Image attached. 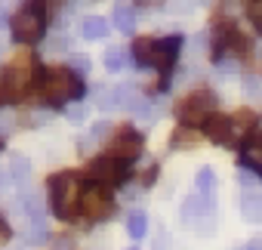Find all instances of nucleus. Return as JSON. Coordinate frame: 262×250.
I'll use <instances>...</instances> for the list:
<instances>
[{"instance_id":"24","label":"nucleus","mask_w":262,"mask_h":250,"mask_svg":"<svg viewBox=\"0 0 262 250\" xmlns=\"http://www.w3.org/2000/svg\"><path fill=\"white\" fill-rule=\"evenodd\" d=\"M68 65H71V68H74L80 77H86V74H90V68H93L90 56H71V59H68Z\"/></svg>"},{"instance_id":"19","label":"nucleus","mask_w":262,"mask_h":250,"mask_svg":"<svg viewBox=\"0 0 262 250\" xmlns=\"http://www.w3.org/2000/svg\"><path fill=\"white\" fill-rule=\"evenodd\" d=\"M219 37L225 40V47L228 50H237V53H247V40L237 34V28H231V25H222L219 28Z\"/></svg>"},{"instance_id":"34","label":"nucleus","mask_w":262,"mask_h":250,"mask_svg":"<svg viewBox=\"0 0 262 250\" xmlns=\"http://www.w3.org/2000/svg\"><path fill=\"white\" fill-rule=\"evenodd\" d=\"M0 53H4V44H0Z\"/></svg>"},{"instance_id":"26","label":"nucleus","mask_w":262,"mask_h":250,"mask_svg":"<svg viewBox=\"0 0 262 250\" xmlns=\"http://www.w3.org/2000/svg\"><path fill=\"white\" fill-rule=\"evenodd\" d=\"M247 13H250V22L262 31V0H253V4L247 7Z\"/></svg>"},{"instance_id":"2","label":"nucleus","mask_w":262,"mask_h":250,"mask_svg":"<svg viewBox=\"0 0 262 250\" xmlns=\"http://www.w3.org/2000/svg\"><path fill=\"white\" fill-rule=\"evenodd\" d=\"M80 179L74 173H56L50 179V201L56 216L62 219H74L77 216V204H80Z\"/></svg>"},{"instance_id":"11","label":"nucleus","mask_w":262,"mask_h":250,"mask_svg":"<svg viewBox=\"0 0 262 250\" xmlns=\"http://www.w3.org/2000/svg\"><path fill=\"white\" fill-rule=\"evenodd\" d=\"M179 50H182V37H164L158 40V56H155V68L161 71H170L179 59Z\"/></svg>"},{"instance_id":"28","label":"nucleus","mask_w":262,"mask_h":250,"mask_svg":"<svg viewBox=\"0 0 262 250\" xmlns=\"http://www.w3.org/2000/svg\"><path fill=\"white\" fill-rule=\"evenodd\" d=\"M10 238V225H7V219L0 216V241H7Z\"/></svg>"},{"instance_id":"31","label":"nucleus","mask_w":262,"mask_h":250,"mask_svg":"<svg viewBox=\"0 0 262 250\" xmlns=\"http://www.w3.org/2000/svg\"><path fill=\"white\" fill-rule=\"evenodd\" d=\"M68 114H71V120H83V108H80V105H74Z\"/></svg>"},{"instance_id":"30","label":"nucleus","mask_w":262,"mask_h":250,"mask_svg":"<svg viewBox=\"0 0 262 250\" xmlns=\"http://www.w3.org/2000/svg\"><path fill=\"white\" fill-rule=\"evenodd\" d=\"M241 250H262V241H259V238H253V241H247Z\"/></svg>"},{"instance_id":"29","label":"nucleus","mask_w":262,"mask_h":250,"mask_svg":"<svg viewBox=\"0 0 262 250\" xmlns=\"http://www.w3.org/2000/svg\"><path fill=\"white\" fill-rule=\"evenodd\" d=\"M244 87H247L250 93H256V90H259V80H256V77H244Z\"/></svg>"},{"instance_id":"10","label":"nucleus","mask_w":262,"mask_h":250,"mask_svg":"<svg viewBox=\"0 0 262 250\" xmlns=\"http://www.w3.org/2000/svg\"><path fill=\"white\" fill-rule=\"evenodd\" d=\"M204 133H207V139L210 142H219V145H234V123H231V117H225V114H210L207 120H204Z\"/></svg>"},{"instance_id":"5","label":"nucleus","mask_w":262,"mask_h":250,"mask_svg":"<svg viewBox=\"0 0 262 250\" xmlns=\"http://www.w3.org/2000/svg\"><path fill=\"white\" fill-rule=\"evenodd\" d=\"M216 93H210V90H194V93H188L179 105H176V117L182 120V123H201V120H207L210 114H213V108H216Z\"/></svg>"},{"instance_id":"9","label":"nucleus","mask_w":262,"mask_h":250,"mask_svg":"<svg viewBox=\"0 0 262 250\" xmlns=\"http://www.w3.org/2000/svg\"><path fill=\"white\" fill-rule=\"evenodd\" d=\"M90 176H93V182H102V185H120L123 179H126V167H123V161L120 158H96L93 164H90Z\"/></svg>"},{"instance_id":"22","label":"nucleus","mask_w":262,"mask_h":250,"mask_svg":"<svg viewBox=\"0 0 262 250\" xmlns=\"http://www.w3.org/2000/svg\"><path fill=\"white\" fill-rule=\"evenodd\" d=\"M194 182H198V192H204V195H213V189H216V173H213L210 167H204V170H198Z\"/></svg>"},{"instance_id":"18","label":"nucleus","mask_w":262,"mask_h":250,"mask_svg":"<svg viewBox=\"0 0 262 250\" xmlns=\"http://www.w3.org/2000/svg\"><path fill=\"white\" fill-rule=\"evenodd\" d=\"M126 232H129V238H142L145 232H148V216H145V210H133L126 216Z\"/></svg>"},{"instance_id":"13","label":"nucleus","mask_w":262,"mask_h":250,"mask_svg":"<svg viewBox=\"0 0 262 250\" xmlns=\"http://www.w3.org/2000/svg\"><path fill=\"white\" fill-rule=\"evenodd\" d=\"M111 16H114V28H117V31H123V34H133V31H136V25H139L136 10H133V7H126V4H117Z\"/></svg>"},{"instance_id":"33","label":"nucleus","mask_w":262,"mask_h":250,"mask_svg":"<svg viewBox=\"0 0 262 250\" xmlns=\"http://www.w3.org/2000/svg\"><path fill=\"white\" fill-rule=\"evenodd\" d=\"M7 19H10V16H7V10H4V4H0V28H7Z\"/></svg>"},{"instance_id":"32","label":"nucleus","mask_w":262,"mask_h":250,"mask_svg":"<svg viewBox=\"0 0 262 250\" xmlns=\"http://www.w3.org/2000/svg\"><path fill=\"white\" fill-rule=\"evenodd\" d=\"M10 123H13V120H10V114H0V133L10 130Z\"/></svg>"},{"instance_id":"23","label":"nucleus","mask_w":262,"mask_h":250,"mask_svg":"<svg viewBox=\"0 0 262 250\" xmlns=\"http://www.w3.org/2000/svg\"><path fill=\"white\" fill-rule=\"evenodd\" d=\"M139 120H145V123H151L155 117H158V108H155V102H142V99H136V105L129 108Z\"/></svg>"},{"instance_id":"6","label":"nucleus","mask_w":262,"mask_h":250,"mask_svg":"<svg viewBox=\"0 0 262 250\" xmlns=\"http://www.w3.org/2000/svg\"><path fill=\"white\" fill-rule=\"evenodd\" d=\"M105 189H108V185L93 182V185H86V189L80 192V213H83L90 222H102V219H108L111 210H114V201H111V195H108Z\"/></svg>"},{"instance_id":"8","label":"nucleus","mask_w":262,"mask_h":250,"mask_svg":"<svg viewBox=\"0 0 262 250\" xmlns=\"http://www.w3.org/2000/svg\"><path fill=\"white\" fill-rule=\"evenodd\" d=\"M108 152H111V158L133 161V158L142 155V136H139L133 127H120V130L108 139Z\"/></svg>"},{"instance_id":"14","label":"nucleus","mask_w":262,"mask_h":250,"mask_svg":"<svg viewBox=\"0 0 262 250\" xmlns=\"http://www.w3.org/2000/svg\"><path fill=\"white\" fill-rule=\"evenodd\" d=\"M155 56H158V40L139 37V40L133 44V59H136V65H155Z\"/></svg>"},{"instance_id":"16","label":"nucleus","mask_w":262,"mask_h":250,"mask_svg":"<svg viewBox=\"0 0 262 250\" xmlns=\"http://www.w3.org/2000/svg\"><path fill=\"white\" fill-rule=\"evenodd\" d=\"M241 213H244V219H250V222H262V195H259V192H250V195L244 198V204H241Z\"/></svg>"},{"instance_id":"3","label":"nucleus","mask_w":262,"mask_h":250,"mask_svg":"<svg viewBox=\"0 0 262 250\" xmlns=\"http://www.w3.org/2000/svg\"><path fill=\"white\" fill-rule=\"evenodd\" d=\"M47 31V16L40 4H28L13 16V40L19 44H37Z\"/></svg>"},{"instance_id":"1","label":"nucleus","mask_w":262,"mask_h":250,"mask_svg":"<svg viewBox=\"0 0 262 250\" xmlns=\"http://www.w3.org/2000/svg\"><path fill=\"white\" fill-rule=\"evenodd\" d=\"M40 87L53 102H71V99H80L83 93L80 74L71 65H50L40 77Z\"/></svg>"},{"instance_id":"25","label":"nucleus","mask_w":262,"mask_h":250,"mask_svg":"<svg viewBox=\"0 0 262 250\" xmlns=\"http://www.w3.org/2000/svg\"><path fill=\"white\" fill-rule=\"evenodd\" d=\"M173 145H176V149H182V145L191 149V145H198V142H194V133H188V130H176V133H173Z\"/></svg>"},{"instance_id":"20","label":"nucleus","mask_w":262,"mask_h":250,"mask_svg":"<svg viewBox=\"0 0 262 250\" xmlns=\"http://www.w3.org/2000/svg\"><path fill=\"white\" fill-rule=\"evenodd\" d=\"M28 173H31L28 158H25V155H13V161H10V176H13L16 182H25V179H28Z\"/></svg>"},{"instance_id":"27","label":"nucleus","mask_w":262,"mask_h":250,"mask_svg":"<svg viewBox=\"0 0 262 250\" xmlns=\"http://www.w3.org/2000/svg\"><path fill=\"white\" fill-rule=\"evenodd\" d=\"M47 50H50V53H65V50H68V37H53Z\"/></svg>"},{"instance_id":"4","label":"nucleus","mask_w":262,"mask_h":250,"mask_svg":"<svg viewBox=\"0 0 262 250\" xmlns=\"http://www.w3.org/2000/svg\"><path fill=\"white\" fill-rule=\"evenodd\" d=\"M34 77H37L34 56H31V53H19V56L7 65V71H4V90H7L13 99H19V96H25V93L31 90Z\"/></svg>"},{"instance_id":"17","label":"nucleus","mask_w":262,"mask_h":250,"mask_svg":"<svg viewBox=\"0 0 262 250\" xmlns=\"http://www.w3.org/2000/svg\"><path fill=\"white\" fill-rule=\"evenodd\" d=\"M231 123H234V133H237V136H250V133L256 130L259 117H256L253 111H247V108H244V111H237V114L231 117Z\"/></svg>"},{"instance_id":"21","label":"nucleus","mask_w":262,"mask_h":250,"mask_svg":"<svg viewBox=\"0 0 262 250\" xmlns=\"http://www.w3.org/2000/svg\"><path fill=\"white\" fill-rule=\"evenodd\" d=\"M123 65H126V53H123L120 47L105 50V68H108V71H120Z\"/></svg>"},{"instance_id":"15","label":"nucleus","mask_w":262,"mask_h":250,"mask_svg":"<svg viewBox=\"0 0 262 250\" xmlns=\"http://www.w3.org/2000/svg\"><path fill=\"white\" fill-rule=\"evenodd\" d=\"M80 34H83L86 40H99V37L108 34V22H105L102 16H86V19L80 22Z\"/></svg>"},{"instance_id":"7","label":"nucleus","mask_w":262,"mask_h":250,"mask_svg":"<svg viewBox=\"0 0 262 250\" xmlns=\"http://www.w3.org/2000/svg\"><path fill=\"white\" fill-rule=\"evenodd\" d=\"M216 210H213V201H210V195H194V198H188L185 204H182V222L185 225H191V228H198V232H210L213 225H216Z\"/></svg>"},{"instance_id":"12","label":"nucleus","mask_w":262,"mask_h":250,"mask_svg":"<svg viewBox=\"0 0 262 250\" xmlns=\"http://www.w3.org/2000/svg\"><path fill=\"white\" fill-rule=\"evenodd\" d=\"M241 167H250L262 176V133H250L241 149Z\"/></svg>"}]
</instances>
